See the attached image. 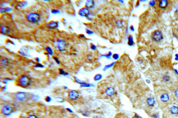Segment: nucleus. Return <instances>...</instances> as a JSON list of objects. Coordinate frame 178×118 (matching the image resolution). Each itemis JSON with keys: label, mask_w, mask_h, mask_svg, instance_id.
<instances>
[{"label": "nucleus", "mask_w": 178, "mask_h": 118, "mask_svg": "<svg viewBox=\"0 0 178 118\" xmlns=\"http://www.w3.org/2000/svg\"><path fill=\"white\" fill-rule=\"evenodd\" d=\"M155 97L158 107L162 110L174 102L171 92L166 87L156 85Z\"/></svg>", "instance_id": "nucleus-1"}, {"label": "nucleus", "mask_w": 178, "mask_h": 118, "mask_svg": "<svg viewBox=\"0 0 178 118\" xmlns=\"http://www.w3.org/2000/svg\"><path fill=\"white\" fill-rule=\"evenodd\" d=\"M178 79L176 74L173 70L161 72L157 74V79H156L157 81L156 85L168 88Z\"/></svg>", "instance_id": "nucleus-2"}, {"label": "nucleus", "mask_w": 178, "mask_h": 118, "mask_svg": "<svg viewBox=\"0 0 178 118\" xmlns=\"http://www.w3.org/2000/svg\"><path fill=\"white\" fill-rule=\"evenodd\" d=\"M162 118H178V104H171L164 108Z\"/></svg>", "instance_id": "nucleus-3"}, {"label": "nucleus", "mask_w": 178, "mask_h": 118, "mask_svg": "<svg viewBox=\"0 0 178 118\" xmlns=\"http://www.w3.org/2000/svg\"><path fill=\"white\" fill-rule=\"evenodd\" d=\"M157 2V1H156ZM158 8L162 11H168L172 8L173 6H174L173 1L168 0H161L157 2Z\"/></svg>", "instance_id": "nucleus-4"}, {"label": "nucleus", "mask_w": 178, "mask_h": 118, "mask_svg": "<svg viewBox=\"0 0 178 118\" xmlns=\"http://www.w3.org/2000/svg\"><path fill=\"white\" fill-rule=\"evenodd\" d=\"M31 83V78L27 75H23L20 76L17 81L18 85L24 88H27L30 87Z\"/></svg>", "instance_id": "nucleus-5"}, {"label": "nucleus", "mask_w": 178, "mask_h": 118, "mask_svg": "<svg viewBox=\"0 0 178 118\" xmlns=\"http://www.w3.org/2000/svg\"><path fill=\"white\" fill-rule=\"evenodd\" d=\"M168 89L172 95L174 101L178 104V79L168 88Z\"/></svg>", "instance_id": "nucleus-6"}, {"label": "nucleus", "mask_w": 178, "mask_h": 118, "mask_svg": "<svg viewBox=\"0 0 178 118\" xmlns=\"http://www.w3.org/2000/svg\"><path fill=\"white\" fill-rule=\"evenodd\" d=\"M155 97L150 94L146 100V110L147 111H151L155 107L156 104Z\"/></svg>", "instance_id": "nucleus-7"}, {"label": "nucleus", "mask_w": 178, "mask_h": 118, "mask_svg": "<svg viewBox=\"0 0 178 118\" xmlns=\"http://www.w3.org/2000/svg\"><path fill=\"white\" fill-rule=\"evenodd\" d=\"M151 38L155 43H160L163 40V34L160 30H156L151 33Z\"/></svg>", "instance_id": "nucleus-8"}, {"label": "nucleus", "mask_w": 178, "mask_h": 118, "mask_svg": "<svg viewBox=\"0 0 178 118\" xmlns=\"http://www.w3.org/2000/svg\"><path fill=\"white\" fill-rule=\"evenodd\" d=\"M26 19L30 23L36 24L40 21L41 17L37 13H30L27 15Z\"/></svg>", "instance_id": "nucleus-9"}, {"label": "nucleus", "mask_w": 178, "mask_h": 118, "mask_svg": "<svg viewBox=\"0 0 178 118\" xmlns=\"http://www.w3.org/2000/svg\"><path fill=\"white\" fill-rule=\"evenodd\" d=\"M54 46L60 52H64L66 50L68 44L65 40H58L54 42Z\"/></svg>", "instance_id": "nucleus-10"}, {"label": "nucleus", "mask_w": 178, "mask_h": 118, "mask_svg": "<svg viewBox=\"0 0 178 118\" xmlns=\"http://www.w3.org/2000/svg\"><path fill=\"white\" fill-rule=\"evenodd\" d=\"M14 110H15L14 107L12 106L9 105V104L5 105L2 108V114L4 115H7V116L11 115L12 113L14 112Z\"/></svg>", "instance_id": "nucleus-11"}, {"label": "nucleus", "mask_w": 178, "mask_h": 118, "mask_svg": "<svg viewBox=\"0 0 178 118\" xmlns=\"http://www.w3.org/2000/svg\"><path fill=\"white\" fill-rule=\"evenodd\" d=\"M28 94L26 92H18L15 94V98L18 101H25L28 98Z\"/></svg>", "instance_id": "nucleus-12"}, {"label": "nucleus", "mask_w": 178, "mask_h": 118, "mask_svg": "<svg viewBox=\"0 0 178 118\" xmlns=\"http://www.w3.org/2000/svg\"><path fill=\"white\" fill-rule=\"evenodd\" d=\"M80 97L79 92L76 90H71L68 93V97L72 101H76Z\"/></svg>", "instance_id": "nucleus-13"}, {"label": "nucleus", "mask_w": 178, "mask_h": 118, "mask_svg": "<svg viewBox=\"0 0 178 118\" xmlns=\"http://www.w3.org/2000/svg\"><path fill=\"white\" fill-rule=\"evenodd\" d=\"M78 14L80 15L81 17L88 18H89V16L91 15V12L86 7H84L79 10Z\"/></svg>", "instance_id": "nucleus-14"}, {"label": "nucleus", "mask_w": 178, "mask_h": 118, "mask_svg": "<svg viewBox=\"0 0 178 118\" xmlns=\"http://www.w3.org/2000/svg\"><path fill=\"white\" fill-rule=\"evenodd\" d=\"M104 92H105V94L107 96H109V97H112L114 95H115L116 91H115V89L114 88L109 87L106 88Z\"/></svg>", "instance_id": "nucleus-15"}, {"label": "nucleus", "mask_w": 178, "mask_h": 118, "mask_svg": "<svg viewBox=\"0 0 178 118\" xmlns=\"http://www.w3.org/2000/svg\"><path fill=\"white\" fill-rule=\"evenodd\" d=\"M11 29L8 26H2L1 27V32L3 35H8L11 33Z\"/></svg>", "instance_id": "nucleus-16"}, {"label": "nucleus", "mask_w": 178, "mask_h": 118, "mask_svg": "<svg viewBox=\"0 0 178 118\" xmlns=\"http://www.w3.org/2000/svg\"><path fill=\"white\" fill-rule=\"evenodd\" d=\"M47 27H48L50 29H57L59 27V23L58 21H51L47 25Z\"/></svg>", "instance_id": "nucleus-17"}, {"label": "nucleus", "mask_w": 178, "mask_h": 118, "mask_svg": "<svg viewBox=\"0 0 178 118\" xmlns=\"http://www.w3.org/2000/svg\"><path fill=\"white\" fill-rule=\"evenodd\" d=\"M95 6V2L93 0H88L86 2V7L87 8L92 9L94 8Z\"/></svg>", "instance_id": "nucleus-18"}, {"label": "nucleus", "mask_w": 178, "mask_h": 118, "mask_svg": "<svg viewBox=\"0 0 178 118\" xmlns=\"http://www.w3.org/2000/svg\"><path fill=\"white\" fill-rule=\"evenodd\" d=\"M28 5V3L26 1H21L18 3L15 8L17 9L23 8L25 7Z\"/></svg>", "instance_id": "nucleus-19"}, {"label": "nucleus", "mask_w": 178, "mask_h": 118, "mask_svg": "<svg viewBox=\"0 0 178 118\" xmlns=\"http://www.w3.org/2000/svg\"><path fill=\"white\" fill-rule=\"evenodd\" d=\"M1 65H2L4 66H8L9 64V60L7 58H3L1 60Z\"/></svg>", "instance_id": "nucleus-20"}, {"label": "nucleus", "mask_w": 178, "mask_h": 118, "mask_svg": "<svg viewBox=\"0 0 178 118\" xmlns=\"http://www.w3.org/2000/svg\"><path fill=\"white\" fill-rule=\"evenodd\" d=\"M174 8H175V12H174V15L176 19H178V1L175 2L174 3Z\"/></svg>", "instance_id": "nucleus-21"}, {"label": "nucleus", "mask_w": 178, "mask_h": 118, "mask_svg": "<svg viewBox=\"0 0 178 118\" xmlns=\"http://www.w3.org/2000/svg\"><path fill=\"white\" fill-rule=\"evenodd\" d=\"M28 52V49H26V48H25V47L21 48L20 50V54L24 55V56H28V55H27Z\"/></svg>", "instance_id": "nucleus-22"}, {"label": "nucleus", "mask_w": 178, "mask_h": 118, "mask_svg": "<svg viewBox=\"0 0 178 118\" xmlns=\"http://www.w3.org/2000/svg\"><path fill=\"white\" fill-rule=\"evenodd\" d=\"M128 45L130 46H133L134 44V41H133V37L131 35H130V36H128Z\"/></svg>", "instance_id": "nucleus-23"}, {"label": "nucleus", "mask_w": 178, "mask_h": 118, "mask_svg": "<svg viewBox=\"0 0 178 118\" xmlns=\"http://www.w3.org/2000/svg\"><path fill=\"white\" fill-rule=\"evenodd\" d=\"M12 11V9L11 8H5L1 9V13H6V12H10Z\"/></svg>", "instance_id": "nucleus-24"}, {"label": "nucleus", "mask_w": 178, "mask_h": 118, "mask_svg": "<svg viewBox=\"0 0 178 118\" xmlns=\"http://www.w3.org/2000/svg\"><path fill=\"white\" fill-rule=\"evenodd\" d=\"M74 78H75V81H76V82L77 83L80 84H81V85H85V84H87V83H86L85 81H80V80L79 79H78L76 77H75Z\"/></svg>", "instance_id": "nucleus-25"}, {"label": "nucleus", "mask_w": 178, "mask_h": 118, "mask_svg": "<svg viewBox=\"0 0 178 118\" xmlns=\"http://www.w3.org/2000/svg\"><path fill=\"white\" fill-rule=\"evenodd\" d=\"M46 50L47 52L49 54V55H52V56L53 55V50L51 47L47 46L46 48Z\"/></svg>", "instance_id": "nucleus-26"}, {"label": "nucleus", "mask_w": 178, "mask_h": 118, "mask_svg": "<svg viewBox=\"0 0 178 118\" xmlns=\"http://www.w3.org/2000/svg\"><path fill=\"white\" fill-rule=\"evenodd\" d=\"M102 75L101 74H98V75H95L94 77V80L95 81H100L101 79H102Z\"/></svg>", "instance_id": "nucleus-27"}, {"label": "nucleus", "mask_w": 178, "mask_h": 118, "mask_svg": "<svg viewBox=\"0 0 178 118\" xmlns=\"http://www.w3.org/2000/svg\"><path fill=\"white\" fill-rule=\"evenodd\" d=\"M173 33H174V36L178 39V27H176L174 29Z\"/></svg>", "instance_id": "nucleus-28"}, {"label": "nucleus", "mask_w": 178, "mask_h": 118, "mask_svg": "<svg viewBox=\"0 0 178 118\" xmlns=\"http://www.w3.org/2000/svg\"><path fill=\"white\" fill-rule=\"evenodd\" d=\"M59 70L60 75H69L68 73H66V72H65L64 71V69H60Z\"/></svg>", "instance_id": "nucleus-29"}, {"label": "nucleus", "mask_w": 178, "mask_h": 118, "mask_svg": "<svg viewBox=\"0 0 178 118\" xmlns=\"http://www.w3.org/2000/svg\"><path fill=\"white\" fill-rule=\"evenodd\" d=\"M114 64H115V62H113V63H111V64H110V65H106V66H105V67H104V69H103L104 71H106V69H108L110 68V67L113 66L114 65Z\"/></svg>", "instance_id": "nucleus-30"}, {"label": "nucleus", "mask_w": 178, "mask_h": 118, "mask_svg": "<svg viewBox=\"0 0 178 118\" xmlns=\"http://www.w3.org/2000/svg\"><path fill=\"white\" fill-rule=\"evenodd\" d=\"M123 23H124V22L120 20V21H118L116 23V25L118 27H121L122 26H123Z\"/></svg>", "instance_id": "nucleus-31"}, {"label": "nucleus", "mask_w": 178, "mask_h": 118, "mask_svg": "<svg viewBox=\"0 0 178 118\" xmlns=\"http://www.w3.org/2000/svg\"><path fill=\"white\" fill-rule=\"evenodd\" d=\"M55 100L58 102H61V103H63V102H64L65 101V100H64L63 98L60 97H58L57 98H55Z\"/></svg>", "instance_id": "nucleus-32"}, {"label": "nucleus", "mask_w": 178, "mask_h": 118, "mask_svg": "<svg viewBox=\"0 0 178 118\" xmlns=\"http://www.w3.org/2000/svg\"><path fill=\"white\" fill-rule=\"evenodd\" d=\"M60 11L59 10H58V9H52V14H59V13H60Z\"/></svg>", "instance_id": "nucleus-33"}, {"label": "nucleus", "mask_w": 178, "mask_h": 118, "mask_svg": "<svg viewBox=\"0 0 178 118\" xmlns=\"http://www.w3.org/2000/svg\"><path fill=\"white\" fill-rule=\"evenodd\" d=\"M112 55V53H111V52H109V53L107 54H105V55H102V56H105V57H106V58H108V59H110V57H111V56Z\"/></svg>", "instance_id": "nucleus-34"}, {"label": "nucleus", "mask_w": 178, "mask_h": 118, "mask_svg": "<svg viewBox=\"0 0 178 118\" xmlns=\"http://www.w3.org/2000/svg\"><path fill=\"white\" fill-rule=\"evenodd\" d=\"M12 81V79H9V78H4L2 81H3V83H4V84H7L8 83V81Z\"/></svg>", "instance_id": "nucleus-35"}, {"label": "nucleus", "mask_w": 178, "mask_h": 118, "mask_svg": "<svg viewBox=\"0 0 178 118\" xmlns=\"http://www.w3.org/2000/svg\"><path fill=\"white\" fill-rule=\"evenodd\" d=\"M45 101L47 102H49L51 101H52V98L50 97V96H46V98H45Z\"/></svg>", "instance_id": "nucleus-36"}, {"label": "nucleus", "mask_w": 178, "mask_h": 118, "mask_svg": "<svg viewBox=\"0 0 178 118\" xmlns=\"http://www.w3.org/2000/svg\"><path fill=\"white\" fill-rule=\"evenodd\" d=\"M91 48L93 50H95L97 49V46L93 43L91 44Z\"/></svg>", "instance_id": "nucleus-37"}, {"label": "nucleus", "mask_w": 178, "mask_h": 118, "mask_svg": "<svg viewBox=\"0 0 178 118\" xmlns=\"http://www.w3.org/2000/svg\"><path fill=\"white\" fill-rule=\"evenodd\" d=\"M112 58L115 60H118L119 58V55H118L117 54H115L112 55Z\"/></svg>", "instance_id": "nucleus-38"}, {"label": "nucleus", "mask_w": 178, "mask_h": 118, "mask_svg": "<svg viewBox=\"0 0 178 118\" xmlns=\"http://www.w3.org/2000/svg\"><path fill=\"white\" fill-rule=\"evenodd\" d=\"M86 33L88 35H91L93 34V32L92 31H91V30H88V29H86Z\"/></svg>", "instance_id": "nucleus-39"}, {"label": "nucleus", "mask_w": 178, "mask_h": 118, "mask_svg": "<svg viewBox=\"0 0 178 118\" xmlns=\"http://www.w3.org/2000/svg\"><path fill=\"white\" fill-rule=\"evenodd\" d=\"M150 6H155L156 5V1H151L150 2Z\"/></svg>", "instance_id": "nucleus-40"}, {"label": "nucleus", "mask_w": 178, "mask_h": 118, "mask_svg": "<svg viewBox=\"0 0 178 118\" xmlns=\"http://www.w3.org/2000/svg\"><path fill=\"white\" fill-rule=\"evenodd\" d=\"M53 59H54V60L55 61H56V62H57V63L58 64H59H59L61 63V62L59 61V59H58V58H57V57H53Z\"/></svg>", "instance_id": "nucleus-41"}, {"label": "nucleus", "mask_w": 178, "mask_h": 118, "mask_svg": "<svg viewBox=\"0 0 178 118\" xmlns=\"http://www.w3.org/2000/svg\"><path fill=\"white\" fill-rule=\"evenodd\" d=\"M27 118H38V117L36 115H31L29 116Z\"/></svg>", "instance_id": "nucleus-42"}, {"label": "nucleus", "mask_w": 178, "mask_h": 118, "mask_svg": "<svg viewBox=\"0 0 178 118\" xmlns=\"http://www.w3.org/2000/svg\"><path fill=\"white\" fill-rule=\"evenodd\" d=\"M35 67H41V68H43L44 67L43 65H41V64H38V65H36V66Z\"/></svg>", "instance_id": "nucleus-43"}, {"label": "nucleus", "mask_w": 178, "mask_h": 118, "mask_svg": "<svg viewBox=\"0 0 178 118\" xmlns=\"http://www.w3.org/2000/svg\"><path fill=\"white\" fill-rule=\"evenodd\" d=\"M6 89H7V87H6V86H5V87H3V88H2V91H5L6 90Z\"/></svg>", "instance_id": "nucleus-44"}, {"label": "nucleus", "mask_w": 178, "mask_h": 118, "mask_svg": "<svg viewBox=\"0 0 178 118\" xmlns=\"http://www.w3.org/2000/svg\"><path fill=\"white\" fill-rule=\"evenodd\" d=\"M130 30H131L132 31H134V27H133V26H130Z\"/></svg>", "instance_id": "nucleus-45"}, {"label": "nucleus", "mask_w": 178, "mask_h": 118, "mask_svg": "<svg viewBox=\"0 0 178 118\" xmlns=\"http://www.w3.org/2000/svg\"><path fill=\"white\" fill-rule=\"evenodd\" d=\"M66 110H68V111H69L70 112L73 113V111H72V110H71V109H70V108H67Z\"/></svg>", "instance_id": "nucleus-46"}, {"label": "nucleus", "mask_w": 178, "mask_h": 118, "mask_svg": "<svg viewBox=\"0 0 178 118\" xmlns=\"http://www.w3.org/2000/svg\"><path fill=\"white\" fill-rule=\"evenodd\" d=\"M80 37L81 38H85V36H84V35H80Z\"/></svg>", "instance_id": "nucleus-47"}, {"label": "nucleus", "mask_w": 178, "mask_h": 118, "mask_svg": "<svg viewBox=\"0 0 178 118\" xmlns=\"http://www.w3.org/2000/svg\"><path fill=\"white\" fill-rule=\"evenodd\" d=\"M36 60L38 61V62H40V59H39V58H36Z\"/></svg>", "instance_id": "nucleus-48"}]
</instances>
